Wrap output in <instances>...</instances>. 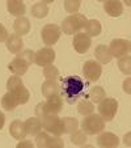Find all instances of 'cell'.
<instances>
[{
  "label": "cell",
  "instance_id": "6da1fadb",
  "mask_svg": "<svg viewBox=\"0 0 131 148\" xmlns=\"http://www.w3.org/2000/svg\"><path fill=\"white\" fill-rule=\"evenodd\" d=\"M84 90V83L81 77L76 75L67 76L62 81V95L64 96L66 101L68 103H73L81 95Z\"/></svg>",
  "mask_w": 131,
  "mask_h": 148
},
{
  "label": "cell",
  "instance_id": "7a4b0ae2",
  "mask_svg": "<svg viewBox=\"0 0 131 148\" xmlns=\"http://www.w3.org/2000/svg\"><path fill=\"white\" fill-rule=\"evenodd\" d=\"M105 121L104 118L101 117L100 114H92L89 115H85L84 119L81 121L80 123V129L85 132L86 135H96V134H100V132L104 131L105 129Z\"/></svg>",
  "mask_w": 131,
  "mask_h": 148
},
{
  "label": "cell",
  "instance_id": "3957f363",
  "mask_svg": "<svg viewBox=\"0 0 131 148\" xmlns=\"http://www.w3.org/2000/svg\"><path fill=\"white\" fill-rule=\"evenodd\" d=\"M85 24H86V18L84 14L72 13L63 20L60 29L63 33L68 34V36H75L76 33L81 32V29H84Z\"/></svg>",
  "mask_w": 131,
  "mask_h": 148
},
{
  "label": "cell",
  "instance_id": "277c9868",
  "mask_svg": "<svg viewBox=\"0 0 131 148\" xmlns=\"http://www.w3.org/2000/svg\"><path fill=\"white\" fill-rule=\"evenodd\" d=\"M98 114L104 118L105 122H110L114 119L118 112V101L113 97H105L98 102Z\"/></svg>",
  "mask_w": 131,
  "mask_h": 148
},
{
  "label": "cell",
  "instance_id": "5b68a950",
  "mask_svg": "<svg viewBox=\"0 0 131 148\" xmlns=\"http://www.w3.org/2000/svg\"><path fill=\"white\" fill-rule=\"evenodd\" d=\"M42 127L47 131L49 134H53L55 136H62L64 134L63 121L58 117V114H50L42 118Z\"/></svg>",
  "mask_w": 131,
  "mask_h": 148
},
{
  "label": "cell",
  "instance_id": "8992f818",
  "mask_svg": "<svg viewBox=\"0 0 131 148\" xmlns=\"http://www.w3.org/2000/svg\"><path fill=\"white\" fill-rule=\"evenodd\" d=\"M60 34H62L60 26L55 25V24H47V25H45L42 28L41 38L46 46H54L59 41Z\"/></svg>",
  "mask_w": 131,
  "mask_h": 148
},
{
  "label": "cell",
  "instance_id": "52a82bcc",
  "mask_svg": "<svg viewBox=\"0 0 131 148\" xmlns=\"http://www.w3.org/2000/svg\"><path fill=\"white\" fill-rule=\"evenodd\" d=\"M109 50L112 53L113 58H122L128 54H131V41L123 38H115L110 42L109 45Z\"/></svg>",
  "mask_w": 131,
  "mask_h": 148
},
{
  "label": "cell",
  "instance_id": "ba28073f",
  "mask_svg": "<svg viewBox=\"0 0 131 148\" xmlns=\"http://www.w3.org/2000/svg\"><path fill=\"white\" fill-rule=\"evenodd\" d=\"M83 75L88 81L96 83L102 75V66L97 60H86L83 66Z\"/></svg>",
  "mask_w": 131,
  "mask_h": 148
},
{
  "label": "cell",
  "instance_id": "9c48e42d",
  "mask_svg": "<svg viewBox=\"0 0 131 148\" xmlns=\"http://www.w3.org/2000/svg\"><path fill=\"white\" fill-rule=\"evenodd\" d=\"M54 60H55V51H54V49L51 46L39 49L36 53V56H34V63L42 68L53 64Z\"/></svg>",
  "mask_w": 131,
  "mask_h": 148
},
{
  "label": "cell",
  "instance_id": "30bf717a",
  "mask_svg": "<svg viewBox=\"0 0 131 148\" xmlns=\"http://www.w3.org/2000/svg\"><path fill=\"white\" fill-rule=\"evenodd\" d=\"M92 45V39L86 33H76L72 39V47L78 54H85L91 49Z\"/></svg>",
  "mask_w": 131,
  "mask_h": 148
},
{
  "label": "cell",
  "instance_id": "8fae6325",
  "mask_svg": "<svg viewBox=\"0 0 131 148\" xmlns=\"http://www.w3.org/2000/svg\"><path fill=\"white\" fill-rule=\"evenodd\" d=\"M119 138L113 132H100L97 138V145L102 148H115L119 145Z\"/></svg>",
  "mask_w": 131,
  "mask_h": 148
},
{
  "label": "cell",
  "instance_id": "7c38bea8",
  "mask_svg": "<svg viewBox=\"0 0 131 148\" xmlns=\"http://www.w3.org/2000/svg\"><path fill=\"white\" fill-rule=\"evenodd\" d=\"M104 11L110 17H119L123 13V4L121 0H106L104 3Z\"/></svg>",
  "mask_w": 131,
  "mask_h": 148
},
{
  "label": "cell",
  "instance_id": "4fadbf2b",
  "mask_svg": "<svg viewBox=\"0 0 131 148\" xmlns=\"http://www.w3.org/2000/svg\"><path fill=\"white\" fill-rule=\"evenodd\" d=\"M63 103H64L63 97H62L59 93L50 96V97L47 98V101H46L47 112L50 113V114H59V113L62 112V109H63Z\"/></svg>",
  "mask_w": 131,
  "mask_h": 148
},
{
  "label": "cell",
  "instance_id": "5bb4252c",
  "mask_svg": "<svg viewBox=\"0 0 131 148\" xmlns=\"http://www.w3.org/2000/svg\"><path fill=\"white\" fill-rule=\"evenodd\" d=\"M9 134L13 139H17V140H23L26 138V130H25V123L23 121L20 119H16L9 125Z\"/></svg>",
  "mask_w": 131,
  "mask_h": 148
},
{
  "label": "cell",
  "instance_id": "9a60e30c",
  "mask_svg": "<svg viewBox=\"0 0 131 148\" xmlns=\"http://www.w3.org/2000/svg\"><path fill=\"white\" fill-rule=\"evenodd\" d=\"M5 46H7V49H8L9 53L19 54L24 47L21 36H19V34H16V33L9 34L8 38H7V41H5Z\"/></svg>",
  "mask_w": 131,
  "mask_h": 148
},
{
  "label": "cell",
  "instance_id": "2e32d148",
  "mask_svg": "<svg viewBox=\"0 0 131 148\" xmlns=\"http://www.w3.org/2000/svg\"><path fill=\"white\" fill-rule=\"evenodd\" d=\"M28 68H29L28 63H26L24 59L20 58V56H17V55H16V58H14L13 60L8 64V70L11 71L13 75H17V76L25 75L26 71H28Z\"/></svg>",
  "mask_w": 131,
  "mask_h": 148
},
{
  "label": "cell",
  "instance_id": "e0dca14e",
  "mask_svg": "<svg viewBox=\"0 0 131 148\" xmlns=\"http://www.w3.org/2000/svg\"><path fill=\"white\" fill-rule=\"evenodd\" d=\"M7 11L12 16H24L26 12V7L24 0H7Z\"/></svg>",
  "mask_w": 131,
  "mask_h": 148
},
{
  "label": "cell",
  "instance_id": "ac0fdd59",
  "mask_svg": "<svg viewBox=\"0 0 131 148\" xmlns=\"http://www.w3.org/2000/svg\"><path fill=\"white\" fill-rule=\"evenodd\" d=\"M9 93L12 95V97H13V100L16 101L17 105H24V103H26L29 101V96H30V93H29L28 88L25 87V85H20V87L14 88V89L12 90H8Z\"/></svg>",
  "mask_w": 131,
  "mask_h": 148
},
{
  "label": "cell",
  "instance_id": "d6986e66",
  "mask_svg": "<svg viewBox=\"0 0 131 148\" xmlns=\"http://www.w3.org/2000/svg\"><path fill=\"white\" fill-rule=\"evenodd\" d=\"M95 58L100 64H108L113 59V55L109 50V46L106 45H98L95 50Z\"/></svg>",
  "mask_w": 131,
  "mask_h": 148
},
{
  "label": "cell",
  "instance_id": "ffe728a7",
  "mask_svg": "<svg viewBox=\"0 0 131 148\" xmlns=\"http://www.w3.org/2000/svg\"><path fill=\"white\" fill-rule=\"evenodd\" d=\"M13 29H14V33L19 34V36H26V34L30 32V21L29 18H26L25 16H20L16 17L13 23Z\"/></svg>",
  "mask_w": 131,
  "mask_h": 148
},
{
  "label": "cell",
  "instance_id": "44dd1931",
  "mask_svg": "<svg viewBox=\"0 0 131 148\" xmlns=\"http://www.w3.org/2000/svg\"><path fill=\"white\" fill-rule=\"evenodd\" d=\"M25 130L28 135H37L39 131H42V119L38 117H32L25 121Z\"/></svg>",
  "mask_w": 131,
  "mask_h": 148
},
{
  "label": "cell",
  "instance_id": "7402d4cb",
  "mask_svg": "<svg viewBox=\"0 0 131 148\" xmlns=\"http://www.w3.org/2000/svg\"><path fill=\"white\" fill-rule=\"evenodd\" d=\"M85 29V33L92 38V37H97L101 34V30H102V26H101L100 21L98 20H86V24L84 26Z\"/></svg>",
  "mask_w": 131,
  "mask_h": 148
},
{
  "label": "cell",
  "instance_id": "603a6c76",
  "mask_svg": "<svg viewBox=\"0 0 131 148\" xmlns=\"http://www.w3.org/2000/svg\"><path fill=\"white\" fill-rule=\"evenodd\" d=\"M30 13L36 18H45L49 14V5L45 1H38L30 9Z\"/></svg>",
  "mask_w": 131,
  "mask_h": 148
},
{
  "label": "cell",
  "instance_id": "cb8c5ba5",
  "mask_svg": "<svg viewBox=\"0 0 131 148\" xmlns=\"http://www.w3.org/2000/svg\"><path fill=\"white\" fill-rule=\"evenodd\" d=\"M59 89H60L59 84L56 83V81H50V80H46L45 83L42 84V87H41L42 95L45 96L46 98H49L50 96H53V95L59 93Z\"/></svg>",
  "mask_w": 131,
  "mask_h": 148
},
{
  "label": "cell",
  "instance_id": "d4e9b609",
  "mask_svg": "<svg viewBox=\"0 0 131 148\" xmlns=\"http://www.w3.org/2000/svg\"><path fill=\"white\" fill-rule=\"evenodd\" d=\"M78 112L80 113L81 115H84V117H85V115H89L95 112V105H93V102L91 100L83 98V100H80L78 102Z\"/></svg>",
  "mask_w": 131,
  "mask_h": 148
},
{
  "label": "cell",
  "instance_id": "484cf974",
  "mask_svg": "<svg viewBox=\"0 0 131 148\" xmlns=\"http://www.w3.org/2000/svg\"><path fill=\"white\" fill-rule=\"evenodd\" d=\"M62 121H63L64 134H70L71 135L72 132H75L76 130L80 129V123H79V121L73 117H66Z\"/></svg>",
  "mask_w": 131,
  "mask_h": 148
},
{
  "label": "cell",
  "instance_id": "4316f807",
  "mask_svg": "<svg viewBox=\"0 0 131 148\" xmlns=\"http://www.w3.org/2000/svg\"><path fill=\"white\" fill-rule=\"evenodd\" d=\"M88 97H89V100L92 101L93 103H98L102 98L106 97V92H105V89H104L102 87L96 85V87L91 88L89 93H88Z\"/></svg>",
  "mask_w": 131,
  "mask_h": 148
},
{
  "label": "cell",
  "instance_id": "83f0119b",
  "mask_svg": "<svg viewBox=\"0 0 131 148\" xmlns=\"http://www.w3.org/2000/svg\"><path fill=\"white\" fill-rule=\"evenodd\" d=\"M42 73H43V76H45L46 80H50V81H56L59 77H60L59 70L54 64H50V66L43 67V72Z\"/></svg>",
  "mask_w": 131,
  "mask_h": 148
},
{
  "label": "cell",
  "instance_id": "f1b7e54d",
  "mask_svg": "<svg viewBox=\"0 0 131 148\" xmlns=\"http://www.w3.org/2000/svg\"><path fill=\"white\" fill-rule=\"evenodd\" d=\"M1 106H3V109L7 110V112H12V110H14L19 106L8 90H7V93L3 96V98H1Z\"/></svg>",
  "mask_w": 131,
  "mask_h": 148
},
{
  "label": "cell",
  "instance_id": "f546056e",
  "mask_svg": "<svg viewBox=\"0 0 131 148\" xmlns=\"http://www.w3.org/2000/svg\"><path fill=\"white\" fill-rule=\"evenodd\" d=\"M118 68L123 75H131V56L126 55L118 59Z\"/></svg>",
  "mask_w": 131,
  "mask_h": 148
},
{
  "label": "cell",
  "instance_id": "4dcf8cb0",
  "mask_svg": "<svg viewBox=\"0 0 131 148\" xmlns=\"http://www.w3.org/2000/svg\"><path fill=\"white\" fill-rule=\"evenodd\" d=\"M86 140H88L86 134L81 129L76 130L75 132H72V134H71V143H72V144H75V145H84L86 143Z\"/></svg>",
  "mask_w": 131,
  "mask_h": 148
},
{
  "label": "cell",
  "instance_id": "1f68e13d",
  "mask_svg": "<svg viewBox=\"0 0 131 148\" xmlns=\"http://www.w3.org/2000/svg\"><path fill=\"white\" fill-rule=\"evenodd\" d=\"M36 145L39 148H47V143L50 140V134L47 131H39L36 135Z\"/></svg>",
  "mask_w": 131,
  "mask_h": 148
},
{
  "label": "cell",
  "instance_id": "d6a6232c",
  "mask_svg": "<svg viewBox=\"0 0 131 148\" xmlns=\"http://www.w3.org/2000/svg\"><path fill=\"white\" fill-rule=\"evenodd\" d=\"M63 7L68 13H78L80 9V0H64Z\"/></svg>",
  "mask_w": 131,
  "mask_h": 148
},
{
  "label": "cell",
  "instance_id": "836d02e7",
  "mask_svg": "<svg viewBox=\"0 0 131 148\" xmlns=\"http://www.w3.org/2000/svg\"><path fill=\"white\" fill-rule=\"evenodd\" d=\"M17 56H20L21 59H24V60L28 63L29 66L32 64V63H34V56H36V53H34L33 50H30V49H26V50H21L19 54H16Z\"/></svg>",
  "mask_w": 131,
  "mask_h": 148
},
{
  "label": "cell",
  "instance_id": "e575fe53",
  "mask_svg": "<svg viewBox=\"0 0 131 148\" xmlns=\"http://www.w3.org/2000/svg\"><path fill=\"white\" fill-rule=\"evenodd\" d=\"M23 80H21V76H17V75H13L8 79L7 81V90H12L14 88L20 87V85H23Z\"/></svg>",
  "mask_w": 131,
  "mask_h": 148
},
{
  "label": "cell",
  "instance_id": "d590c367",
  "mask_svg": "<svg viewBox=\"0 0 131 148\" xmlns=\"http://www.w3.org/2000/svg\"><path fill=\"white\" fill-rule=\"evenodd\" d=\"M34 114H36V117L38 118H43L45 115L49 114L47 112V106H46V102H39L38 105L36 106V109H34Z\"/></svg>",
  "mask_w": 131,
  "mask_h": 148
},
{
  "label": "cell",
  "instance_id": "8d00e7d4",
  "mask_svg": "<svg viewBox=\"0 0 131 148\" xmlns=\"http://www.w3.org/2000/svg\"><path fill=\"white\" fill-rule=\"evenodd\" d=\"M63 145H64V142L59 136H55V135L51 136L47 143V148H63Z\"/></svg>",
  "mask_w": 131,
  "mask_h": 148
},
{
  "label": "cell",
  "instance_id": "74e56055",
  "mask_svg": "<svg viewBox=\"0 0 131 148\" xmlns=\"http://www.w3.org/2000/svg\"><path fill=\"white\" fill-rule=\"evenodd\" d=\"M122 89H123V92H125V93L131 95V76H128V77H126L125 80H123Z\"/></svg>",
  "mask_w": 131,
  "mask_h": 148
},
{
  "label": "cell",
  "instance_id": "f35d334b",
  "mask_svg": "<svg viewBox=\"0 0 131 148\" xmlns=\"http://www.w3.org/2000/svg\"><path fill=\"white\" fill-rule=\"evenodd\" d=\"M8 30H7V28L3 25V24H0V43L1 42H5L7 38H8Z\"/></svg>",
  "mask_w": 131,
  "mask_h": 148
},
{
  "label": "cell",
  "instance_id": "ab89813d",
  "mask_svg": "<svg viewBox=\"0 0 131 148\" xmlns=\"http://www.w3.org/2000/svg\"><path fill=\"white\" fill-rule=\"evenodd\" d=\"M16 147H17V148H33L34 144H33V142H30V140L23 139V140H20V142L17 143Z\"/></svg>",
  "mask_w": 131,
  "mask_h": 148
},
{
  "label": "cell",
  "instance_id": "60d3db41",
  "mask_svg": "<svg viewBox=\"0 0 131 148\" xmlns=\"http://www.w3.org/2000/svg\"><path fill=\"white\" fill-rule=\"evenodd\" d=\"M123 143H125V145H127V147H131V131L125 134V136H123Z\"/></svg>",
  "mask_w": 131,
  "mask_h": 148
},
{
  "label": "cell",
  "instance_id": "b9f144b4",
  "mask_svg": "<svg viewBox=\"0 0 131 148\" xmlns=\"http://www.w3.org/2000/svg\"><path fill=\"white\" fill-rule=\"evenodd\" d=\"M5 125V115L3 114V112H0V130L4 127Z\"/></svg>",
  "mask_w": 131,
  "mask_h": 148
},
{
  "label": "cell",
  "instance_id": "7bdbcfd3",
  "mask_svg": "<svg viewBox=\"0 0 131 148\" xmlns=\"http://www.w3.org/2000/svg\"><path fill=\"white\" fill-rule=\"evenodd\" d=\"M123 1H125V4L127 7H131V0H123Z\"/></svg>",
  "mask_w": 131,
  "mask_h": 148
},
{
  "label": "cell",
  "instance_id": "ee69618b",
  "mask_svg": "<svg viewBox=\"0 0 131 148\" xmlns=\"http://www.w3.org/2000/svg\"><path fill=\"white\" fill-rule=\"evenodd\" d=\"M41 1H45V3H54V1H55V0H41Z\"/></svg>",
  "mask_w": 131,
  "mask_h": 148
},
{
  "label": "cell",
  "instance_id": "f6af8a7d",
  "mask_svg": "<svg viewBox=\"0 0 131 148\" xmlns=\"http://www.w3.org/2000/svg\"><path fill=\"white\" fill-rule=\"evenodd\" d=\"M97 1H101V3H105L106 0H97Z\"/></svg>",
  "mask_w": 131,
  "mask_h": 148
},
{
  "label": "cell",
  "instance_id": "bcb514c9",
  "mask_svg": "<svg viewBox=\"0 0 131 148\" xmlns=\"http://www.w3.org/2000/svg\"><path fill=\"white\" fill-rule=\"evenodd\" d=\"M80 1H81V0H80Z\"/></svg>",
  "mask_w": 131,
  "mask_h": 148
}]
</instances>
